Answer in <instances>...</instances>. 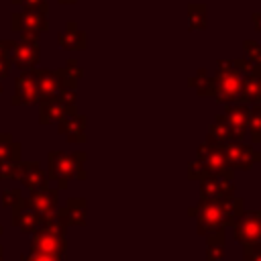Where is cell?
<instances>
[{"mask_svg": "<svg viewBox=\"0 0 261 261\" xmlns=\"http://www.w3.org/2000/svg\"><path fill=\"white\" fill-rule=\"evenodd\" d=\"M2 232H4V226H2V222H0V234H2Z\"/></svg>", "mask_w": 261, "mask_h": 261, "instance_id": "obj_43", "label": "cell"}, {"mask_svg": "<svg viewBox=\"0 0 261 261\" xmlns=\"http://www.w3.org/2000/svg\"><path fill=\"white\" fill-rule=\"evenodd\" d=\"M39 33L37 31H20L18 41H14L10 51V61L18 69H33L39 61Z\"/></svg>", "mask_w": 261, "mask_h": 261, "instance_id": "obj_6", "label": "cell"}, {"mask_svg": "<svg viewBox=\"0 0 261 261\" xmlns=\"http://www.w3.org/2000/svg\"><path fill=\"white\" fill-rule=\"evenodd\" d=\"M57 2H59V4H75L77 0H57Z\"/></svg>", "mask_w": 261, "mask_h": 261, "instance_id": "obj_41", "label": "cell"}, {"mask_svg": "<svg viewBox=\"0 0 261 261\" xmlns=\"http://www.w3.org/2000/svg\"><path fill=\"white\" fill-rule=\"evenodd\" d=\"M2 257H4V247L0 245V261H2Z\"/></svg>", "mask_w": 261, "mask_h": 261, "instance_id": "obj_42", "label": "cell"}, {"mask_svg": "<svg viewBox=\"0 0 261 261\" xmlns=\"http://www.w3.org/2000/svg\"><path fill=\"white\" fill-rule=\"evenodd\" d=\"M39 102V90H37V77L35 67L33 69H20V73L14 80V94L10 98L12 106H27Z\"/></svg>", "mask_w": 261, "mask_h": 261, "instance_id": "obj_11", "label": "cell"}, {"mask_svg": "<svg viewBox=\"0 0 261 261\" xmlns=\"http://www.w3.org/2000/svg\"><path fill=\"white\" fill-rule=\"evenodd\" d=\"M20 261H67V259H65V257L47 255V253H35V251H29V253L20 255Z\"/></svg>", "mask_w": 261, "mask_h": 261, "instance_id": "obj_31", "label": "cell"}, {"mask_svg": "<svg viewBox=\"0 0 261 261\" xmlns=\"http://www.w3.org/2000/svg\"><path fill=\"white\" fill-rule=\"evenodd\" d=\"M224 116L230 128V143H243L247 126H249V116H251V106L249 104H224Z\"/></svg>", "mask_w": 261, "mask_h": 261, "instance_id": "obj_12", "label": "cell"}, {"mask_svg": "<svg viewBox=\"0 0 261 261\" xmlns=\"http://www.w3.org/2000/svg\"><path fill=\"white\" fill-rule=\"evenodd\" d=\"M63 67H65V69H67L75 80H82V77H84V69L77 65V61H75L73 57H71V59H67V63H65Z\"/></svg>", "mask_w": 261, "mask_h": 261, "instance_id": "obj_35", "label": "cell"}, {"mask_svg": "<svg viewBox=\"0 0 261 261\" xmlns=\"http://www.w3.org/2000/svg\"><path fill=\"white\" fill-rule=\"evenodd\" d=\"M206 177H208V173H206L204 165H202L198 159H194V161L188 163V179H190V181H202V179H206Z\"/></svg>", "mask_w": 261, "mask_h": 261, "instance_id": "obj_29", "label": "cell"}, {"mask_svg": "<svg viewBox=\"0 0 261 261\" xmlns=\"http://www.w3.org/2000/svg\"><path fill=\"white\" fill-rule=\"evenodd\" d=\"M10 67H12L10 57H0V80H4V77L10 75Z\"/></svg>", "mask_w": 261, "mask_h": 261, "instance_id": "obj_36", "label": "cell"}, {"mask_svg": "<svg viewBox=\"0 0 261 261\" xmlns=\"http://www.w3.org/2000/svg\"><path fill=\"white\" fill-rule=\"evenodd\" d=\"M243 253H261V241L251 243V245H245L243 247Z\"/></svg>", "mask_w": 261, "mask_h": 261, "instance_id": "obj_38", "label": "cell"}, {"mask_svg": "<svg viewBox=\"0 0 261 261\" xmlns=\"http://www.w3.org/2000/svg\"><path fill=\"white\" fill-rule=\"evenodd\" d=\"M0 96H2V84H0Z\"/></svg>", "mask_w": 261, "mask_h": 261, "instance_id": "obj_45", "label": "cell"}, {"mask_svg": "<svg viewBox=\"0 0 261 261\" xmlns=\"http://www.w3.org/2000/svg\"><path fill=\"white\" fill-rule=\"evenodd\" d=\"M37 104H39V122L41 124H53V122H59L61 118L77 112V108L73 104L63 102L59 96L43 98Z\"/></svg>", "mask_w": 261, "mask_h": 261, "instance_id": "obj_14", "label": "cell"}, {"mask_svg": "<svg viewBox=\"0 0 261 261\" xmlns=\"http://www.w3.org/2000/svg\"><path fill=\"white\" fill-rule=\"evenodd\" d=\"M196 159L204 165L208 175L224 177V179H232L234 177V171L228 167L226 157H224V145H220V143L204 141L196 151Z\"/></svg>", "mask_w": 261, "mask_h": 261, "instance_id": "obj_5", "label": "cell"}, {"mask_svg": "<svg viewBox=\"0 0 261 261\" xmlns=\"http://www.w3.org/2000/svg\"><path fill=\"white\" fill-rule=\"evenodd\" d=\"M230 63H232V67L237 69V73H239L241 77L259 75V73H261V67H257L255 63H251V61L245 59V57H241V59H230Z\"/></svg>", "mask_w": 261, "mask_h": 261, "instance_id": "obj_27", "label": "cell"}, {"mask_svg": "<svg viewBox=\"0 0 261 261\" xmlns=\"http://www.w3.org/2000/svg\"><path fill=\"white\" fill-rule=\"evenodd\" d=\"M14 2H16V0H12V4H14Z\"/></svg>", "mask_w": 261, "mask_h": 261, "instance_id": "obj_46", "label": "cell"}, {"mask_svg": "<svg viewBox=\"0 0 261 261\" xmlns=\"http://www.w3.org/2000/svg\"><path fill=\"white\" fill-rule=\"evenodd\" d=\"M43 222H45V216L33 210L27 198H20L16 204L10 206V224L16 226L22 234H33Z\"/></svg>", "mask_w": 261, "mask_h": 261, "instance_id": "obj_10", "label": "cell"}, {"mask_svg": "<svg viewBox=\"0 0 261 261\" xmlns=\"http://www.w3.org/2000/svg\"><path fill=\"white\" fill-rule=\"evenodd\" d=\"M239 104H261V84H259V75H247L241 77V88H239V96H237Z\"/></svg>", "mask_w": 261, "mask_h": 261, "instance_id": "obj_22", "label": "cell"}, {"mask_svg": "<svg viewBox=\"0 0 261 261\" xmlns=\"http://www.w3.org/2000/svg\"><path fill=\"white\" fill-rule=\"evenodd\" d=\"M232 230L241 247L261 241V210H243L234 218Z\"/></svg>", "mask_w": 261, "mask_h": 261, "instance_id": "obj_8", "label": "cell"}, {"mask_svg": "<svg viewBox=\"0 0 261 261\" xmlns=\"http://www.w3.org/2000/svg\"><path fill=\"white\" fill-rule=\"evenodd\" d=\"M67 224L53 212L45 216V222L31 234V249L35 253H47L55 257H65L67 251Z\"/></svg>", "mask_w": 261, "mask_h": 261, "instance_id": "obj_3", "label": "cell"}, {"mask_svg": "<svg viewBox=\"0 0 261 261\" xmlns=\"http://www.w3.org/2000/svg\"><path fill=\"white\" fill-rule=\"evenodd\" d=\"M206 261H224V245H208Z\"/></svg>", "mask_w": 261, "mask_h": 261, "instance_id": "obj_33", "label": "cell"}, {"mask_svg": "<svg viewBox=\"0 0 261 261\" xmlns=\"http://www.w3.org/2000/svg\"><path fill=\"white\" fill-rule=\"evenodd\" d=\"M24 188L29 190H37V188H47L49 186V177H47V171H43L41 163L31 159V161H24L20 159L18 167H16V177Z\"/></svg>", "mask_w": 261, "mask_h": 261, "instance_id": "obj_16", "label": "cell"}, {"mask_svg": "<svg viewBox=\"0 0 261 261\" xmlns=\"http://www.w3.org/2000/svg\"><path fill=\"white\" fill-rule=\"evenodd\" d=\"M86 159H88V153H84V151H73V153L51 151L47 155V163H49L47 177H49V181H55L57 190H65L69 179L84 181L88 177V173L84 171Z\"/></svg>", "mask_w": 261, "mask_h": 261, "instance_id": "obj_2", "label": "cell"}, {"mask_svg": "<svg viewBox=\"0 0 261 261\" xmlns=\"http://www.w3.org/2000/svg\"><path fill=\"white\" fill-rule=\"evenodd\" d=\"M14 41L12 39H0V57H10Z\"/></svg>", "mask_w": 261, "mask_h": 261, "instance_id": "obj_37", "label": "cell"}, {"mask_svg": "<svg viewBox=\"0 0 261 261\" xmlns=\"http://www.w3.org/2000/svg\"><path fill=\"white\" fill-rule=\"evenodd\" d=\"M247 130L251 133L253 145H261V104H253L251 106V116H249Z\"/></svg>", "mask_w": 261, "mask_h": 261, "instance_id": "obj_26", "label": "cell"}, {"mask_svg": "<svg viewBox=\"0 0 261 261\" xmlns=\"http://www.w3.org/2000/svg\"><path fill=\"white\" fill-rule=\"evenodd\" d=\"M86 212H88L86 198H67L65 206H57V210H55V214L67 226H84L86 224Z\"/></svg>", "mask_w": 261, "mask_h": 261, "instance_id": "obj_20", "label": "cell"}, {"mask_svg": "<svg viewBox=\"0 0 261 261\" xmlns=\"http://www.w3.org/2000/svg\"><path fill=\"white\" fill-rule=\"evenodd\" d=\"M10 29L14 33H20V31L45 33L49 31V20H47V14L37 8H22L10 14Z\"/></svg>", "mask_w": 261, "mask_h": 261, "instance_id": "obj_13", "label": "cell"}, {"mask_svg": "<svg viewBox=\"0 0 261 261\" xmlns=\"http://www.w3.org/2000/svg\"><path fill=\"white\" fill-rule=\"evenodd\" d=\"M257 161H259V163H261V151H259V155H257Z\"/></svg>", "mask_w": 261, "mask_h": 261, "instance_id": "obj_44", "label": "cell"}, {"mask_svg": "<svg viewBox=\"0 0 261 261\" xmlns=\"http://www.w3.org/2000/svg\"><path fill=\"white\" fill-rule=\"evenodd\" d=\"M234 196V186L232 179L224 177H214L208 175L206 179L200 181V198H210V200H228Z\"/></svg>", "mask_w": 261, "mask_h": 261, "instance_id": "obj_19", "label": "cell"}, {"mask_svg": "<svg viewBox=\"0 0 261 261\" xmlns=\"http://www.w3.org/2000/svg\"><path fill=\"white\" fill-rule=\"evenodd\" d=\"M57 45L65 51H84L88 47V33L80 31L75 20H67L65 29L57 33Z\"/></svg>", "mask_w": 261, "mask_h": 261, "instance_id": "obj_21", "label": "cell"}, {"mask_svg": "<svg viewBox=\"0 0 261 261\" xmlns=\"http://www.w3.org/2000/svg\"><path fill=\"white\" fill-rule=\"evenodd\" d=\"M35 77H37V90H39V100L57 96L61 88H77V82L65 67L59 69H39L35 67Z\"/></svg>", "mask_w": 261, "mask_h": 261, "instance_id": "obj_7", "label": "cell"}, {"mask_svg": "<svg viewBox=\"0 0 261 261\" xmlns=\"http://www.w3.org/2000/svg\"><path fill=\"white\" fill-rule=\"evenodd\" d=\"M212 84H214L212 98L218 104H232V102H237L239 88H241V75L232 67L230 59L216 61V73L212 77Z\"/></svg>", "mask_w": 261, "mask_h": 261, "instance_id": "obj_4", "label": "cell"}, {"mask_svg": "<svg viewBox=\"0 0 261 261\" xmlns=\"http://www.w3.org/2000/svg\"><path fill=\"white\" fill-rule=\"evenodd\" d=\"M206 141H212V143H230V128H228V122H226V116L224 114H216L214 120L210 122L208 126V137Z\"/></svg>", "mask_w": 261, "mask_h": 261, "instance_id": "obj_23", "label": "cell"}, {"mask_svg": "<svg viewBox=\"0 0 261 261\" xmlns=\"http://www.w3.org/2000/svg\"><path fill=\"white\" fill-rule=\"evenodd\" d=\"M243 53H245V59H249L251 63L261 67V45L259 43H255L253 39H245L243 41Z\"/></svg>", "mask_w": 261, "mask_h": 261, "instance_id": "obj_28", "label": "cell"}, {"mask_svg": "<svg viewBox=\"0 0 261 261\" xmlns=\"http://www.w3.org/2000/svg\"><path fill=\"white\" fill-rule=\"evenodd\" d=\"M20 198H24L20 188H6V190L2 192V206H4V208H10V206L16 204Z\"/></svg>", "mask_w": 261, "mask_h": 261, "instance_id": "obj_30", "label": "cell"}, {"mask_svg": "<svg viewBox=\"0 0 261 261\" xmlns=\"http://www.w3.org/2000/svg\"><path fill=\"white\" fill-rule=\"evenodd\" d=\"M22 159V145L12 141L10 133H0V179H14Z\"/></svg>", "mask_w": 261, "mask_h": 261, "instance_id": "obj_9", "label": "cell"}, {"mask_svg": "<svg viewBox=\"0 0 261 261\" xmlns=\"http://www.w3.org/2000/svg\"><path fill=\"white\" fill-rule=\"evenodd\" d=\"M251 20H253L255 29L261 33V12H253V14H251Z\"/></svg>", "mask_w": 261, "mask_h": 261, "instance_id": "obj_39", "label": "cell"}, {"mask_svg": "<svg viewBox=\"0 0 261 261\" xmlns=\"http://www.w3.org/2000/svg\"><path fill=\"white\" fill-rule=\"evenodd\" d=\"M245 210V202L237 196L228 200H210L200 198L196 206L188 208V216H196L198 222V234L204 237L210 230L232 226L234 218Z\"/></svg>", "mask_w": 261, "mask_h": 261, "instance_id": "obj_1", "label": "cell"}, {"mask_svg": "<svg viewBox=\"0 0 261 261\" xmlns=\"http://www.w3.org/2000/svg\"><path fill=\"white\" fill-rule=\"evenodd\" d=\"M243 261H261V253H243Z\"/></svg>", "mask_w": 261, "mask_h": 261, "instance_id": "obj_40", "label": "cell"}, {"mask_svg": "<svg viewBox=\"0 0 261 261\" xmlns=\"http://www.w3.org/2000/svg\"><path fill=\"white\" fill-rule=\"evenodd\" d=\"M14 6H22V8H37V10H41V12H49V4H47V0H16L14 2Z\"/></svg>", "mask_w": 261, "mask_h": 261, "instance_id": "obj_32", "label": "cell"}, {"mask_svg": "<svg viewBox=\"0 0 261 261\" xmlns=\"http://www.w3.org/2000/svg\"><path fill=\"white\" fill-rule=\"evenodd\" d=\"M224 234H226V228H216V230H210L204 237H206V243L208 245H224V241H226Z\"/></svg>", "mask_w": 261, "mask_h": 261, "instance_id": "obj_34", "label": "cell"}, {"mask_svg": "<svg viewBox=\"0 0 261 261\" xmlns=\"http://www.w3.org/2000/svg\"><path fill=\"white\" fill-rule=\"evenodd\" d=\"M188 86H190V88H194V90H196V94H198V96H202V98H212V94H214L212 77L208 75V71H206L204 67H200V69L196 71V75L188 80Z\"/></svg>", "mask_w": 261, "mask_h": 261, "instance_id": "obj_25", "label": "cell"}, {"mask_svg": "<svg viewBox=\"0 0 261 261\" xmlns=\"http://www.w3.org/2000/svg\"><path fill=\"white\" fill-rule=\"evenodd\" d=\"M257 151L253 145L247 143H224V157L228 167L234 169H251L257 163Z\"/></svg>", "mask_w": 261, "mask_h": 261, "instance_id": "obj_15", "label": "cell"}, {"mask_svg": "<svg viewBox=\"0 0 261 261\" xmlns=\"http://www.w3.org/2000/svg\"><path fill=\"white\" fill-rule=\"evenodd\" d=\"M206 12H208V6L204 2H190L188 4V31H204Z\"/></svg>", "mask_w": 261, "mask_h": 261, "instance_id": "obj_24", "label": "cell"}, {"mask_svg": "<svg viewBox=\"0 0 261 261\" xmlns=\"http://www.w3.org/2000/svg\"><path fill=\"white\" fill-rule=\"evenodd\" d=\"M86 124H88V116L75 112L57 122V133H61L65 137V141H69V143H86L88 141Z\"/></svg>", "mask_w": 261, "mask_h": 261, "instance_id": "obj_18", "label": "cell"}, {"mask_svg": "<svg viewBox=\"0 0 261 261\" xmlns=\"http://www.w3.org/2000/svg\"><path fill=\"white\" fill-rule=\"evenodd\" d=\"M29 206L33 210H37L39 214L47 216V214H53L57 210V204H59V190L57 188H37V190H31L29 198H27Z\"/></svg>", "mask_w": 261, "mask_h": 261, "instance_id": "obj_17", "label": "cell"}]
</instances>
